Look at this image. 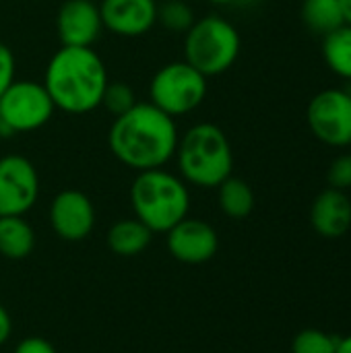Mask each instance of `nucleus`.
I'll return each mask as SVG.
<instances>
[{"instance_id":"5","label":"nucleus","mask_w":351,"mask_h":353,"mask_svg":"<svg viewBox=\"0 0 351 353\" xmlns=\"http://www.w3.org/2000/svg\"><path fill=\"white\" fill-rule=\"evenodd\" d=\"M242 50L234 23L219 14H205L184 33V60L201 74L219 77L228 72Z\"/></svg>"},{"instance_id":"27","label":"nucleus","mask_w":351,"mask_h":353,"mask_svg":"<svg viewBox=\"0 0 351 353\" xmlns=\"http://www.w3.org/2000/svg\"><path fill=\"white\" fill-rule=\"evenodd\" d=\"M339 4H341V10H343V19H345V23L351 25V0H339Z\"/></svg>"},{"instance_id":"6","label":"nucleus","mask_w":351,"mask_h":353,"mask_svg":"<svg viewBox=\"0 0 351 353\" xmlns=\"http://www.w3.org/2000/svg\"><path fill=\"white\" fill-rule=\"evenodd\" d=\"M207 97V77L186 60L163 64L149 83V101L172 118L194 112Z\"/></svg>"},{"instance_id":"9","label":"nucleus","mask_w":351,"mask_h":353,"mask_svg":"<svg viewBox=\"0 0 351 353\" xmlns=\"http://www.w3.org/2000/svg\"><path fill=\"white\" fill-rule=\"evenodd\" d=\"M39 196L35 165L23 155L0 157V217L25 215Z\"/></svg>"},{"instance_id":"25","label":"nucleus","mask_w":351,"mask_h":353,"mask_svg":"<svg viewBox=\"0 0 351 353\" xmlns=\"http://www.w3.org/2000/svg\"><path fill=\"white\" fill-rule=\"evenodd\" d=\"M14 353H58L56 347L43 339V337H25L17 347H14Z\"/></svg>"},{"instance_id":"20","label":"nucleus","mask_w":351,"mask_h":353,"mask_svg":"<svg viewBox=\"0 0 351 353\" xmlns=\"http://www.w3.org/2000/svg\"><path fill=\"white\" fill-rule=\"evenodd\" d=\"M194 21V10L184 0H168L157 4V23L172 33H186Z\"/></svg>"},{"instance_id":"16","label":"nucleus","mask_w":351,"mask_h":353,"mask_svg":"<svg viewBox=\"0 0 351 353\" xmlns=\"http://www.w3.org/2000/svg\"><path fill=\"white\" fill-rule=\"evenodd\" d=\"M35 248V232L23 215L0 217V254L8 261H23Z\"/></svg>"},{"instance_id":"21","label":"nucleus","mask_w":351,"mask_h":353,"mask_svg":"<svg viewBox=\"0 0 351 353\" xmlns=\"http://www.w3.org/2000/svg\"><path fill=\"white\" fill-rule=\"evenodd\" d=\"M339 345V339L319 331V329H306L296 335L292 343V353H335Z\"/></svg>"},{"instance_id":"10","label":"nucleus","mask_w":351,"mask_h":353,"mask_svg":"<svg viewBox=\"0 0 351 353\" xmlns=\"http://www.w3.org/2000/svg\"><path fill=\"white\" fill-rule=\"evenodd\" d=\"M50 225L58 238L81 242L95 228V207L91 199L74 188L60 190L50 205Z\"/></svg>"},{"instance_id":"19","label":"nucleus","mask_w":351,"mask_h":353,"mask_svg":"<svg viewBox=\"0 0 351 353\" xmlns=\"http://www.w3.org/2000/svg\"><path fill=\"white\" fill-rule=\"evenodd\" d=\"M323 58L331 72L351 83V25L345 23L323 37Z\"/></svg>"},{"instance_id":"2","label":"nucleus","mask_w":351,"mask_h":353,"mask_svg":"<svg viewBox=\"0 0 351 353\" xmlns=\"http://www.w3.org/2000/svg\"><path fill=\"white\" fill-rule=\"evenodd\" d=\"M108 81L106 62L93 48L62 46L43 72V87L56 110L72 116L97 110Z\"/></svg>"},{"instance_id":"15","label":"nucleus","mask_w":351,"mask_h":353,"mask_svg":"<svg viewBox=\"0 0 351 353\" xmlns=\"http://www.w3.org/2000/svg\"><path fill=\"white\" fill-rule=\"evenodd\" d=\"M151 236L153 232L145 223H141L137 217L120 219L108 230V248L116 256L130 259V256L141 254L149 246Z\"/></svg>"},{"instance_id":"1","label":"nucleus","mask_w":351,"mask_h":353,"mask_svg":"<svg viewBox=\"0 0 351 353\" xmlns=\"http://www.w3.org/2000/svg\"><path fill=\"white\" fill-rule=\"evenodd\" d=\"M178 139L176 118L151 101H137L128 112L116 116L108 130L112 155L137 174L166 168L176 155Z\"/></svg>"},{"instance_id":"24","label":"nucleus","mask_w":351,"mask_h":353,"mask_svg":"<svg viewBox=\"0 0 351 353\" xmlns=\"http://www.w3.org/2000/svg\"><path fill=\"white\" fill-rule=\"evenodd\" d=\"M14 81V54L12 50L0 41V95Z\"/></svg>"},{"instance_id":"26","label":"nucleus","mask_w":351,"mask_h":353,"mask_svg":"<svg viewBox=\"0 0 351 353\" xmlns=\"http://www.w3.org/2000/svg\"><path fill=\"white\" fill-rule=\"evenodd\" d=\"M10 331H12V323H10V316L6 312V308L0 304V345H4L10 337Z\"/></svg>"},{"instance_id":"12","label":"nucleus","mask_w":351,"mask_h":353,"mask_svg":"<svg viewBox=\"0 0 351 353\" xmlns=\"http://www.w3.org/2000/svg\"><path fill=\"white\" fill-rule=\"evenodd\" d=\"M56 31L62 46L91 48L103 31L99 4L93 0H64L56 14Z\"/></svg>"},{"instance_id":"18","label":"nucleus","mask_w":351,"mask_h":353,"mask_svg":"<svg viewBox=\"0 0 351 353\" xmlns=\"http://www.w3.org/2000/svg\"><path fill=\"white\" fill-rule=\"evenodd\" d=\"M217 201H219V209L230 219H244L254 209V192L250 184L236 176L225 178L217 186Z\"/></svg>"},{"instance_id":"17","label":"nucleus","mask_w":351,"mask_h":353,"mask_svg":"<svg viewBox=\"0 0 351 353\" xmlns=\"http://www.w3.org/2000/svg\"><path fill=\"white\" fill-rule=\"evenodd\" d=\"M300 17L302 23L321 37L345 25L339 0H302Z\"/></svg>"},{"instance_id":"14","label":"nucleus","mask_w":351,"mask_h":353,"mask_svg":"<svg viewBox=\"0 0 351 353\" xmlns=\"http://www.w3.org/2000/svg\"><path fill=\"white\" fill-rule=\"evenodd\" d=\"M310 221L323 238H341L351 228V201L343 190H323L310 209Z\"/></svg>"},{"instance_id":"7","label":"nucleus","mask_w":351,"mask_h":353,"mask_svg":"<svg viewBox=\"0 0 351 353\" xmlns=\"http://www.w3.org/2000/svg\"><path fill=\"white\" fill-rule=\"evenodd\" d=\"M56 112L43 83L12 81L0 95V120L6 132H33L46 126Z\"/></svg>"},{"instance_id":"28","label":"nucleus","mask_w":351,"mask_h":353,"mask_svg":"<svg viewBox=\"0 0 351 353\" xmlns=\"http://www.w3.org/2000/svg\"><path fill=\"white\" fill-rule=\"evenodd\" d=\"M335 353H351V335L345 339H339V345H337Z\"/></svg>"},{"instance_id":"23","label":"nucleus","mask_w":351,"mask_h":353,"mask_svg":"<svg viewBox=\"0 0 351 353\" xmlns=\"http://www.w3.org/2000/svg\"><path fill=\"white\" fill-rule=\"evenodd\" d=\"M327 180H329L331 188H337L343 192L351 188V153H343L337 159H333Z\"/></svg>"},{"instance_id":"22","label":"nucleus","mask_w":351,"mask_h":353,"mask_svg":"<svg viewBox=\"0 0 351 353\" xmlns=\"http://www.w3.org/2000/svg\"><path fill=\"white\" fill-rule=\"evenodd\" d=\"M137 103V95L132 91V87L128 83L122 81H108L103 97H101V105L116 118L124 112H128L132 105Z\"/></svg>"},{"instance_id":"29","label":"nucleus","mask_w":351,"mask_h":353,"mask_svg":"<svg viewBox=\"0 0 351 353\" xmlns=\"http://www.w3.org/2000/svg\"><path fill=\"white\" fill-rule=\"evenodd\" d=\"M207 2L213 4V6H234V4H238L242 0H207Z\"/></svg>"},{"instance_id":"31","label":"nucleus","mask_w":351,"mask_h":353,"mask_svg":"<svg viewBox=\"0 0 351 353\" xmlns=\"http://www.w3.org/2000/svg\"><path fill=\"white\" fill-rule=\"evenodd\" d=\"M348 93H350V97H351V83H350V87H348Z\"/></svg>"},{"instance_id":"30","label":"nucleus","mask_w":351,"mask_h":353,"mask_svg":"<svg viewBox=\"0 0 351 353\" xmlns=\"http://www.w3.org/2000/svg\"><path fill=\"white\" fill-rule=\"evenodd\" d=\"M4 134H6V130H4V124H2V120H0V139H2Z\"/></svg>"},{"instance_id":"4","label":"nucleus","mask_w":351,"mask_h":353,"mask_svg":"<svg viewBox=\"0 0 351 353\" xmlns=\"http://www.w3.org/2000/svg\"><path fill=\"white\" fill-rule=\"evenodd\" d=\"M130 207L134 217L153 234H166L190 211L186 182L166 168L139 172L130 186Z\"/></svg>"},{"instance_id":"8","label":"nucleus","mask_w":351,"mask_h":353,"mask_svg":"<svg viewBox=\"0 0 351 353\" xmlns=\"http://www.w3.org/2000/svg\"><path fill=\"white\" fill-rule=\"evenodd\" d=\"M312 134L329 147H351V97L348 89L317 93L306 110Z\"/></svg>"},{"instance_id":"3","label":"nucleus","mask_w":351,"mask_h":353,"mask_svg":"<svg viewBox=\"0 0 351 353\" xmlns=\"http://www.w3.org/2000/svg\"><path fill=\"white\" fill-rule=\"evenodd\" d=\"M174 159L180 178L199 188H217L234 170L230 139L213 122H199L180 134Z\"/></svg>"},{"instance_id":"11","label":"nucleus","mask_w":351,"mask_h":353,"mask_svg":"<svg viewBox=\"0 0 351 353\" xmlns=\"http://www.w3.org/2000/svg\"><path fill=\"white\" fill-rule=\"evenodd\" d=\"M166 234L170 254L184 265L209 263L219 250V236L215 228L203 219L184 217Z\"/></svg>"},{"instance_id":"13","label":"nucleus","mask_w":351,"mask_h":353,"mask_svg":"<svg viewBox=\"0 0 351 353\" xmlns=\"http://www.w3.org/2000/svg\"><path fill=\"white\" fill-rule=\"evenodd\" d=\"M103 29L118 37H141L157 25V0H101Z\"/></svg>"}]
</instances>
